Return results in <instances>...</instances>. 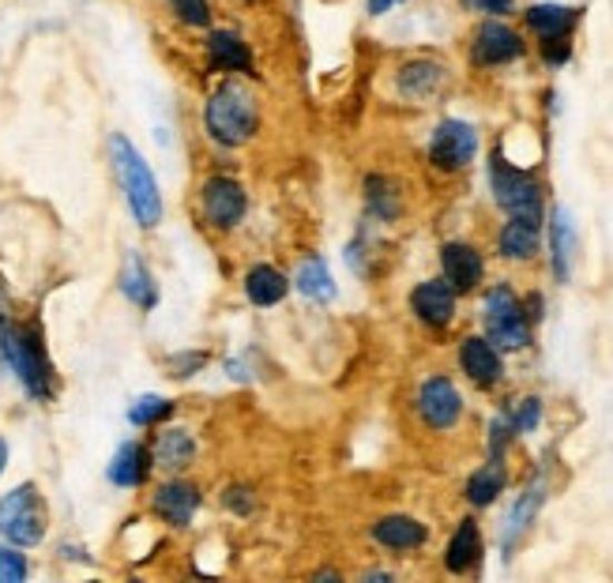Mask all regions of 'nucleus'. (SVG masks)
<instances>
[{"label": "nucleus", "mask_w": 613, "mask_h": 583, "mask_svg": "<svg viewBox=\"0 0 613 583\" xmlns=\"http://www.w3.org/2000/svg\"><path fill=\"white\" fill-rule=\"evenodd\" d=\"M207 136L223 147H245L260 132V98L241 79H223L204 106Z\"/></svg>", "instance_id": "nucleus-1"}, {"label": "nucleus", "mask_w": 613, "mask_h": 583, "mask_svg": "<svg viewBox=\"0 0 613 583\" xmlns=\"http://www.w3.org/2000/svg\"><path fill=\"white\" fill-rule=\"evenodd\" d=\"M110 162H113L117 185H121L132 219L140 223L144 230H155V226L162 223V192H158V181H155L151 166H147V158L136 151L128 136L113 132L110 136Z\"/></svg>", "instance_id": "nucleus-2"}, {"label": "nucleus", "mask_w": 613, "mask_h": 583, "mask_svg": "<svg viewBox=\"0 0 613 583\" xmlns=\"http://www.w3.org/2000/svg\"><path fill=\"white\" fill-rule=\"evenodd\" d=\"M0 354H4L8 369L23 384L27 395L46 403L53 395V365L46 358V343L38 324H16L0 320Z\"/></svg>", "instance_id": "nucleus-3"}, {"label": "nucleus", "mask_w": 613, "mask_h": 583, "mask_svg": "<svg viewBox=\"0 0 613 583\" xmlns=\"http://www.w3.org/2000/svg\"><path fill=\"white\" fill-rule=\"evenodd\" d=\"M490 185H493V200L508 219H523L542 226V215H546V204H542V185L531 177L527 170L512 166L508 158L501 155V147L490 158Z\"/></svg>", "instance_id": "nucleus-4"}, {"label": "nucleus", "mask_w": 613, "mask_h": 583, "mask_svg": "<svg viewBox=\"0 0 613 583\" xmlns=\"http://www.w3.org/2000/svg\"><path fill=\"white\" fill-rule=\"evenodd\" d=\"M46 501L34 482H23L0 497V535L12 546H38L46 538Z\"/></svg>", "instance_id": "nucleus-5"}, {"label": "nucleus", "mask_w": 613, "mask_h": 583, "mask_svg": "<svg viewBox=\"0 0 613 583\" xmlns=\"http://www.w3.org/2000/svg\"><path fill=\"white\" fill-rule=\"evenodd\" d=\"M486 335L501 350H523L531 343V320L512 286H493L486 294Z\"/></svg>", "instance_id": "nucleus-6"}, {"label": "nucleus", "mask_w": 613, "mask_h": 583, "mask_svg": "<svg viewBox=\"0 0 613 583\" xmlns=\"http://www.w3.org/2000/svg\"><path fill=\"white\" fill-rule=\"evenodd\" d=\"M478 155V128L459 117H444L429 136V162L441 174H459L467 170Z\"/></svg>", "instance_id": "nucleus-7"}, {"label": "nucleus", "mask_w": 613, "mask_h": 583, "mask_svg": "<svg viewBox=\"0 0 613 583\" xmlns=\"http://www.w3.org/2000/svg\"><path fill=\"white\" fill-rule=\"evenodd\" d=\"M448 91H452L448 65L433 61V57H414V61L395 68V95H399L403 102L429 106Z\"/></svg>", "instance_id": "nucleus-8"}, {"label": "nucleus", "mask_w": 613, "mask_h": 583, "mask_svg": "<svg viewBox=\"0 0 613 583\" xmlns=\"http://www.w3.org/2000/svg\"><path fill=\"white\" fill-rule=\"evenodd\" d=\"M200 211L207 226H215V230H234V226L245 219V211H249V196H245L241 181L215 174L207 177L200 189Z\"/></svg>", "instance_id": "nucleus-9"}, {"label": "nucleus", "mask_w": 613, "mask_h": 583, "mask_svg": "<svg viewBox=\"0 0 613 583\" xmlns=\"http://www.w3.org/2000/svg\"><path fill=\"white\" fill-rule=\"evenodd\" d=\"M523 53H527L523 34L512 31L504 19H486L471 38V65L474 68H501V65L520 61Z\"/></svg>", "instance_id": "nucleus-10"}, {"label": "nucleus", "mask_w": 613, "mask_h": 583, "mask_svg": "<svg viewBox=\"0 0 613 583\" xmlns=\"http://www.w3.org/2000/svg\"><path fill=\"white\" fill-rule=\"evenodd\" d=\"M418 418L433 433L452 429L463 418V395H459L456 384H452V377L437 373V377H429L418 388Z\"/></svg>", "instance_id": "nucleus-11"}, {"label": "nucleus", "mask_w": 613, "mask_h": 583, "mask_svg": "<svg viewBox=\"0 0 613 583\" xmlns=\"http://www.w3.org/2000/svg\"><path fill=\"white\" fill-rule=\"evenodd\" d=\"M411 309L425 328H448L456 320V290L448 279H425L411 290Z\"/></svg>", "instance_id": "nucleus-12"}, {"label": "nucleus", "mask_w": 613, "mask_h": 583, "mask_svg": "<svg viewBox=\"0 0 613 583\" xmlns=\"http://www.w3.org/2000/svg\"><path fill=\"white\" fill-rule=\"evenodd\" d=\"M459 369L467 373L478 388H497L504 377V362L490 335H467V339L459 343Z\"/></svg>", "instance_id": "nucleus-13"}, {"label": "nucleus", "mask_w": 613, "mask_h": 583, "mask_svg": "<svg viewBox=\"0 0 613 583\" xmlns=\"http://www.w3.org/2000/svg\"><path fill=\"white\" fill-rule=\"evenodd\" d=\"M441 271L456 294H471V290H478L482 279H486V260H482V253L474 249V245L448 241L441 249Z\"/></svg>", "instance_id": "nucleus-14"}, {"label": "nucleus", "mask_w": 613, "mask_h": 583, "mask_svg": "<svg viewBox=\"0 0 613 583\" xmlns=\"http://www.w3.org/2000/svg\"><path fill=\"white\" fill-rule=\"evenodd\" d=\"M200 501L204 497H200V490H196L192 482L174 478V482H162V486L155 490L151 508H155V516L162 523H170V527H189L196 508H200Z\"/></svg>", "instance_id": "nucleus-15"}, {"label": "nucleus", "mask_w": 613, "mask_h": 583, "mask_svg": "<svg viewBox=\"0 0 613 583\" xmlns=\"http://www.w3.org/2000/svg\"><path fill=\"white\" fill-rule=\"evenodd\" d=\"M207 61H211L215 72L253 76V49L234 31H211V38H207Z\"/></svg>", "instance_id": "nucleus-16"}, {"label": "nucleus", "mask_w": 613, "mask_h": 583, "mask_svg": "<svg viewBox=\"0 0 613 583\" xmlns=\"http://www.w3.org/2000/svg\"><path fill=\"white\" fill-rule=\"evenodd\" d=\"M151 452L144 448L140 441H125L121 448L113 452V460H110V482L113 486H121V490H136V486H144L147 482V474H151Z\"/></svg>", "instance_id": "nucleus-17"}, {"label": "nucleus", "mask_w": 613, "mask_h": 583, "mask_svg": "<svg viewBox=\"0 0 613 583\" xmlns=\"http://www.w3.org/2000/svg\"><path fill=\"white\" fill-rule=\"evenodd\" d=\"M527 31L538 38V42H546V38H565L576 31L580 23V8H565V4H531L527 12Z\"/></svg>", "instance_id": "nucleus-18"}, {"label": "nucleus", "mask_w": 613, "mask_h": 583, "mask_svg": "<svg viewBox=\"0 0 613 583\" xmlns=\"http://www.w3.org/2000/svg\"><path fill=\"white\" fill-rule=\"evenodd\" d=\"M425 538H429V531H425L422 520L414 516H384L373 523V542H380L384 550H418L425 546Z\"/></svg>", "instance_id": "nucleus-19"}, {"label": "nucleus", "mask_w": 613, "mask_h": 583, "mask_svg": "<svg viewBox=\"0 0 613 583\" xmlns=\"http://www.w3.org/2000/svg\"><path fill=\"white\" fill-rule=\"evenodd\" d=\"M151 460H155V467H162V471H185V467H192V460H196V437L189 429H162L155 437V448H151Z\"/></svg>", "instance_id": "nucleus-20"}, {"label": "nucleus", "mask_w": 613, "mask_h": 583, "mask_svg": "<svg viewBox=\"0 0 613 583\" xmlns=\"http://www.w3.org/2000/svg\"><path fill=\"white\" fill-rule=\"evenodd\" d=\"M542 501H546V482L535 478L527 490L520 493V501H516V505H512L508 520H504V550H508V553L520 546V538H523V535H527V527H531V520L538 516Z\"/></svg>", "instance_id": "nucleus-21"}, {"label": "nucleus", "mask_w": 613, "mask_h": 583, "mask_svg": "<svg viewBox=\"0 0 613 583\" xmlns=\"http://www.w3.org/2000/svg\"><path fill=\"white\" fill-rule=\"evenodd\" d=\"M550 249H553V275L557 283H568L572 275V256H576V226L565 207H553L550 215Z\"/></svg>", "instance_id": "nucleus-22"}, {"label": "nucleus", "mask_w": 613, "mask_h": 583, "mask_svg": "<svg viewBox=\"0 0 613 583\" xmlns=\"http://www.w3.org/2000/svg\"><path fill=\"white\" fill-rule=\"evenodd\" d=\"M478 557H482V531L474 520H463L456 527V535L448 538V550H444V569L463 576V572H471L478 565Z\"/></svg>", "instance_id": "nucleus-23"}, {"label": "nucleus", "mask_w": 613, "mask_h": 583, "mask_svg": "<svg viewBox=\"0 0 613 583\" xmlns=\"http://www.w3.org/2000/svg\"><path fill=\"white\" fill-rule=\"evenodd\" d=\"M286 290H290V279H286L279 268H271V264H256V268H249V275H245V298L260 305V309L279 305L286 298Z\"/></svg>", "instance_id": "nucleus-24"}, {"label": "nucleus", "mask_w": 613, "mask_h": 583, "mask_svg": "<svg viewBox=\"0 0 613 583\" xmlns=\"http://www.w3.org/2000/svg\"><path fill=\"white\" fill-rule=\"evenodd\" d=\"M497 249L504 260H516L527 264L538 256V226L535 223H523V219H508L497 234Z\"/></svg>", "instance_id": "nucleus-25"}, {"label": "nucleus", "mask_w": 613, "mask_h": 583, "mask_svg": "<svg viewBox=\"0 0 613 583\" xmlns=\"http://www.w3.org/2000/svg\"><path fill=\"white\" fill-rule=\"evenodd\" d=\"M121 290H125V298L136 305V309H155V305H158V286L151 279V271H147V264L136 253L125 256Z\"/></svg>", "instance_id": "nucleus-26"}, {"label": "nucleus", "mask_w": 613, "mask_h": 583, "mask_svg": "<svg viewBox=\"0 0 613 583\" xmlns=\"http://www.w3.org/2000/svg\"><path fill=\"white\" fill-rule=\"evenodd\" d=\"M504 482H508V474H504V460H490L486 467H478L467 478V501L474 508H490L493 501L504 493Z\"/></svg>", "instance_id": "nucleus-27"}, {"label": "nucleus", "mask_w": 613, "mask_h": 583, "mask_svg": "<svg viewBox=\"0 0 613 583\" xmlns=\"http://www.w3.org/2000/svg\"><path fill=\"white\" fill-rule=\"evenodd\" d=\"M294 286H298L305 298H313V302H332L335 298V279H332L328 264H324L320 256H309V260L301 264L298 275H294Z\"/></svg>", "instance_id": "nucleus-28"}, {"label": "nucleus", "mask_w": 613, "mask_h": 583, "mask_svg": "<svg viewBox=\"0 0 613 583\" xmlns=\"http://www.w3.org/2000/svg\"><path fill=\"white\" fill-rule=\"evenodd\" d=\"M365 200H369V211H373V215H380V223L399 219V211H403V196H399V189H395L388 177H377V174H373L369 181H365Z\"/></svg>", "instance_id": "nucleus-29"}, {"label": "nucleus", "mask_w": 613, "mask_h": 583, "mask_svg": "<svg viewBox=\"0 0 613 583\" xmlns=\"http://www.w3.org/2000/svg\"><path fill=\"white\" fill-rule=\"evenodd\" d=\"M174 414V403L162 399V395H140V399L128 407V422L132 426H158V422H166Z\"/></svg>", "instance_id": "nucleus-30"}, {"label": "nucleus", "mask_w": 613, "mask_h": 583, "mask_svg": "<svg viewBox=\"0 0 613 583\" xmlns=\"http://www.w3.org/2000/svg\"><path fill=\"white\" fill-rule=\"evenodd\" d=\"M508 422L516 433H531L542 422V399L538 395H527V399H520L516 407L508 411Z\"/></svg>", "instance_id": "nucleus-31"}, {"label": "nucleus", "mask_w": 613, "mask_h": 583, "mask_svg": "<svg viewBox=\"0 0 613 583\" xmlns=\"http://www.w3.org/2000/svg\"><path fill=\"white\" fill-rule=\"evenodd\" d=\"M170 12L185 27H207L211 23V0H170Z\"/></svg>", "instance_id": "nucleus-32"}, {"label": "nucleus", "mask_w": 613, "mask_h": 583, "mask_svg": "<svg viewBox=\"0 0 613 583\" xmlns=\"http://www.w3.org/2000/svg\"><path fill=\"white\" fill-rule=\"evenodd\" d=\"M207 365V354L204 350H189V354H174L170 362H166V369H170V377H192V373H200Z\"/></svg>", "instance_id": "nucleus-33"}, {"label": "nucleus", "mask_w": 613, "mask_h": 583, "mask_svg": "<svg viewBox=\"0 0 613 583\" xmlns=\"http://www.w3.org/2000/svg\"><path fill=\"white\" fill-rule=\"evenodd\" d=\"M463 12H478V16H490V19H504L516 12V0H459Z\"/></svg>", "instance_id": "nucleus-34"}, {"label": "nucleus", "mask_w": 613, "mask_h": 583, "mask_svg": "<svg viewBox=\"0 0 613 583\" xmlns=\"http://www.w3.org/2000/svg\"><path fill=\"white\" fill-rule=\"evenodd\" d=\"M538 49H542V61H546L550 68L568 65V57H572V34H565V38H546V42H538Z\"/></svg>", "instance_id": "nucleus-35"}, {"label": "nucleus", "mask_w": 613, "mask_h": 583, "mask_svg": "<svg viewBox=\"0 0 613 583\" xmlns=\"http://www.w3.org/2000/svg\"><path fill=\"white\" fill-rule=\"evenodd\" d=\"M23 576H27V561H23V553L0 550V583H19Z\"/></svg>", "instance_id": "nucleus-36"}, {"label": "nucleus", "mask_w": 613, "mask_h": 583, "mask_svg": "<svg viewBox=\"0 0 613 583\" xmlns=\"http://www.w3.org/2000/svg\"><path fill=\"white\" fill-rule=\"evenodd\" d=\"M226 508H234L237 512V516H249V512H253V505H256V501H253V493L249 490H245V486H234V490H226Z\"/></svg>", "instance_id": "nucleus-37"}, {"label": "nucleus", "mask_w": 613, "mask_h": 583, "mask_svg": "<svg viewBox=\"0 0 613 583\" xmlns=\"http://www.w3.org/2000/svg\"><path fill=\"white\" fill-rule=\"evenodd\" d=\"M395 4H403V0H369V16H384V12H392Z\"/></svg>", "instance_id": "nucleus-38"}, {"label": "nucleus", "mask_w": 613, "mask_h": 583, "mask_svg": "<svg viewBox=\"0 0 613 583\" xmlns=\"http://www.w3.org/2000/svg\"><path fill=\"white\" fill-rule=\"evenodd\" d=\"M4 463H8V444L0 441V471H4Z\"/></svg>", "instance_id": "nucleus-39"}]
</instances>
